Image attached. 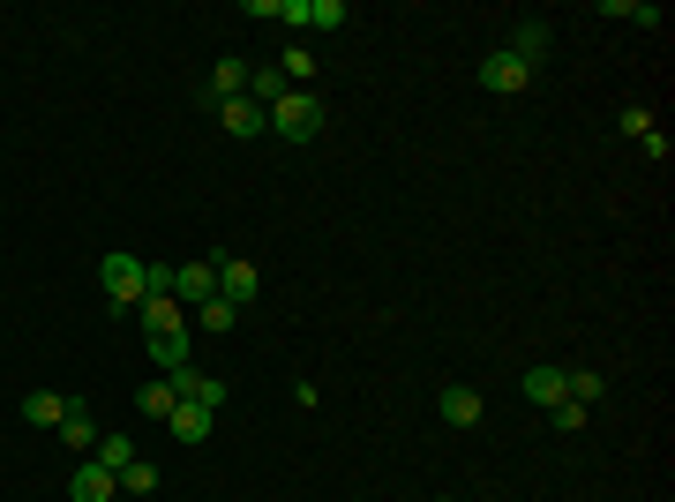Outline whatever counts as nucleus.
Wrapping results in <instances>:
<instances>
[{"mask_svg": "<svg viewBox=\"0 0 675 502\" xmlns=\"http://www.w3.org/2000/svg\"><path fill=\"white\" fill-rule=\"evenodd\" d=\"M196 323H203V331H233V323H241V308H233V300H203V308H196Z\"/></svg>", "mask_w": 675, "mask_h": 502, "instance_id": "393cba45", "label": "nucleus"}, {"mask_svg": "<svg viewBox=\"0 0 675 502\" xmlns=\"http://www.w3.org/2000/svg\"><path fill=\"white\" fill-rule=\"evenodd\" d=\"M53 435H60V450H76V458H90V450H98V420H90V405H84V398L68 405V420H60Z\"/></svg>", "mask_w": 675, "mask_h": 502, "instance_id": "9b49d317", "label": "nucleus"}, {"mask_svg": "<svg viewBox=\"0 0 675 502\" xmlns=\"http://www.w3.org/2000/svg\"><path fill=\"white\" fill-rule=\"evenodd\" d=\"M549 420L563 427V435H578V427L593 420V405H578V398H563V405H549Z\"/></svg>", "mask_w": 675, "mask_h": 502, "instance_id": "a878e982", "label": "nucleus"}, {"mask_svg": "<svg viewBox=\"0 0 675 502\" xmlns=\"http://www.w3.org/2000/svg\"><path fill=\"white\" fill-rule=\"evenodd\" d=\"M166 382H173V398H188V405H203V413L225 405V382L203 376V368H180V376H166Z\"/></svg>", "mask_w": 675, "mask_h": 502, "instance_id": "1a4fd4ad", "label": "nucleus"}, {"mask_svg": "<svg viewBox=\"0 0 675 502\" xmlns=\"http://www.w3.org/2000/svg\"><path fill=\"white\" fill-rule=\"evenodd\" d=\"M173 300H180V308H203V300H218V263H211V255L173 270Z\"/></svg>", "mask_w": 675, "mask_h": 502, "instance_id": "20e7f679", "label": "nucleus"}, {"mask_svg": "<svg viewBox=\"0 0 675 502\" xmlns=\"http://www.w3.org/2000/svg\"><path fill=\"white\" fill-rule=\"evenodd\" d=\"M518 390H525V405H541V413H549V405H563V368H549V360H541V368H525V382H518Z\"/></svg>", "mask_w": 675, "mask_h": 502, "instance_id": "4468645a", "label": "nucleus"}, {"mask_svg": "<svg viewBox=\"0 0 675 502\" xmlns=\"http://www.w3.org/2000/svg\"><path fill=\"white\" fill-rule=\"evenodd\" d=\"M218 121H225V135H241V143L270 135V113H263L255 98H225V105H218Z\"/></svg>", "mask_w": 675, "mask_h": 502, "instance_id": "6e6552de", "label": "nucleus"}, {"mask_svg": "<svg viewBox=\"0 0 675 502\" xmlns=\"http://www.w3.org/2000/svg\"><path fill=\"white\" fill-rule=\"evenodd\" d=\"M121 495H158V465H151V458H135V465L121 472Z\"/></svg>", "mask_w": 675, "mask_h": 502, "instance_id": "4be33fe9", "label": "nucleus"}, {"mask_svg": "<svg viewBox=\"0 0 675 502\" xmlns=\"http://www.w3.org/2000/svg\"><path fill=\"white\" fill-rule=\"evenodd\" d=\"M135 413L166 420V413H173V382H143V390H135Z\"/></svg>", "mask_w": 675, "mask_h": 502, "instance_id": "5701e85b", "label": "nucleus"}, {"mask_svg": "<svg viewBox=\"0 0 675 502\" xmlns=\"http://www.w3.org/2000/svg\"><path fill=\"white\" fill-rule=\"evenodd\" d=\"M600 15H616V23H645V31L661 23V8H653V0H600Z\"/></svg>", "mask_w": 675, "mask_h": 502, "instance_id": "aec40b11", "label": "nucleus"}, {"mask_svg": "<svg viewBox=\"0 0 675 502\" xmlns=\"http://www.w3.org/2000/svg\"><path fill=\"white\" fill-rule=\"evenodd\" d=\"M166 427H173V443H211V427H218V413H203V405H188V398H173V413H166Z\"/></svg>", "mask_w": 675, "mask_h": 502, "instance_id": "f8f14e48", "label": "nucleus"}, {"mask_svg": "<svg viewBox=\"0 0 675 502\" xmlns=\"http://www.w3.org/2000/svg\"><path fill=\"white\" fill-rule=\"evenodd\" d=\"M211 263H218V300H233V308H248V300L263 293V270H255V263H241V255H225V248H218Z\"/></svg>", "mask_w": 675, "mask_h": 502, "instance_id": "7ed1b4c3", "label": "nucleus"}, {"mask_svg": "<svg viewBox=\"0 0 675 502\" xmlns=\"http://www.w3.org/2000/svg\"><path fill=\"white\" fill-rule=\"evenodd\" d=\"M435 413L451 420V427H480V413H488V405H480V390H473V382H443Z\"/></svg>", "mask_w": 675, "mask_h": 502, "instance_id": "0eeeda50", "label": "nucleus"}, {"mask_svg": "<svg viewBox=\"0 0 675 502\" xmlns=\"http://www.w3.org/2000/svg\"><path fill=\"white\" fill-rule=\"evenodd\" d=\"M90 458H98L106 472H113V480H121L128 465H135V443H128V435H98V450H90Z\"/></svg>", "mask_w": 675, "mask_h": 502, "instance_id": "6ab92c4d", "label": "nucleus"}, {"mask_svg": "<svg viewBox=\"0 0 675 502\" xmlns=\"http://www.w3.org/2000/svg\"><path fill=\"white\" fill-rule=\"evenodd\" d=\"M68 405H76V398H60V390H31V398H23V420H31V427H60Z\"/></svg>", "mask_w": 675, "mask_h": 502, "instance_id": "f3484780", "label": "nucleus"}, {"mask_svg": "<svg viewBox=\"0 0 675 502\" xmlns=\"http://www.w3.org/2000/svg\"><path fill=\"white\" fill-rule=\"evenodd\" d=\"M300 31H345V0H308Z\"/></svg>", "mask_w": 675, "mask_h": 502, "instance_id": "412c9836", "label": "nucleus"}, {"mask_svg": "<svg viewBox=\"0 0 675 502\" xmlns=\"http://www.w3.org/2000/svg\"><path fill=\"white\" fill-rule=\"evenodd\" d=\"M616 127H623V135H653V127H661V121H653L645 105H623V113H616Z\"/></svg>", "mask_w": 675, "mask_h": 502, "instance_id": "bb28decb", "label": "nucleus"}, {"mask_svg": "<svg viewBox=\"0 0 675 502\" xmlns=\"http://www.w3.org/2000/svg\"><path fill=\"white\" fill-rule=\"evenodd\" d=\"M113 495H121V480H113L98 458H84L76 472H68V502H113Z\"/></svg>", "mask_w": 675, "mask_h": 502, "instance_id": "39448f33", "label": "nucleus"}, {"mask_svg": "<svg viewBox=\"0 0 675 502\" xmlns=\"http://www.w3.org/2000/svg\"><path fill=\"white\" fill-rule=\"evenodd\" d=\"M98 286H106V300H113V308H143V263L113 248L106 263H98Z\"/></svg>", "mask_w": 675, "mask_h": 502, "instance_id": "f03ea898", "label": "nucleus"}, {"mask_svg": "<svg viewBox=\"0 0 675 502\" xmlns=\"http://www.w3.org/2000/svg\"><path fill=\"white\" fill-rule=\"evenodd\" d=\"M549 23H518V31H510V45H504V53H510V60H518V68H533V76H541V60H549Z\"/></svg>", "mask_w": 675, "mask_h": 502, "instance_id": "9d476101", "label": "nucleus"}, {"mask_svg": "<svg viewBox=\"0 0 675 502\" xmlns=\"http://www.w3.org/2000/svg\"><path fill=\"white\" fill-rule=\"evenodd\" d=\"M225 98H248V60H218L211 68V83H203V105H225Z\"/></svg>", "mask_w": 675, "mask_h": 502, "instance_id": "ddd939ff", "label": "nucleus"}, {"mask_svg": "<svg viewBox=\"0 0 675 502\" xmlns=\"http://www.w3.org/2000/svg\"><path fill=\"white\" fill-rule=\"evenodd\" d=\"M278 76H286V83H316V53H308V45H294V53H286V60H278Z\"/></svg>", "mask_w": 675, "mask_h": 502, "instance_id": "b1692460", "label": "nucleus"}, {"mask_svg": "<svg viewBox=\"0 0 675 502\" xmlns=\"http://www.w3.org/2000/svg\"><path fill=\"white\" fill-rule=\"evenodd\" d=\"M480 83L496 90V98H518V90L533 83V68H518V60H510L504 45H496V53H488V60H480Z\"/></svg>", "mask_w": 675, "mask_h": 502, "instance_id": "423d86ee", "label": "nucleus"}, {"mask_svg": "<svg viewBox=\"0 0 675 502\" xmlns=\"http://www.w3.org/2000/svg\"><path fill=\"white\" fill-rule=\"evenodd\" d=\"M135 315H143V337H158V331H188V323H180V300H173V293H143V308H135Z\"/></svg>", "mask_w": 675, "mask_h": 502, "instance_id": "2eb2a0df", "label": "nucleus"}, {"mask_svg": "<svg viewBox=\"0 0 675 502\" xmlns=\"http://www.w3.org/2000/svg\"><path fill=\"white\" fill-rule=\"evenodd\" d=\"M143 345H151L158 376H180V368H188V331H158V337H143Z\"/></svg>", "mask_w": 675, "mask_h": 502, "instance_id": "dca6fc26", "label": "nucleus"}, {"mask_svg": "<svg viewBox=\"0 0 675 502\" xmlns=\"http://www.w3.org/2000/svg\"><path fill=\"white\" fill-rule=\"evenodd\" d=\"M270 135H286V143H308V135H323V98H308V90H286V98L270 105Z\"/></svg>", "mask_w": 675, "mask_h": 502, "instance_id": "f257e3e1", "label": "nucleus"}, {"mask_svg": "<svg viewBox=\"0 0 675 502\" xmlns=\"http://www.w3.org/2000/svg\"><path fill=\"white\" fill-rule=\"evenodd\" d=\"M286 90H294V83H286L278 68H248V98H255V105H263V113H270V105H278Z\"/></svg>", "mask_w": 675, "mask_h": 502, "instance_id": "a211bd4d", "label": "nucleus"}]
</instances>
